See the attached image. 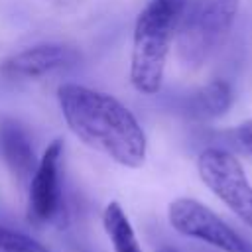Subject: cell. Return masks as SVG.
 Listing matches in <instances>:
<instances>
[{
    "label": "cell",
    "mask_w": 252,
    "mask_h": 252,
    "mask_svg": "<svg viewBox=\"0 0 252 252\" xmlns=\"http://www.w3.org/2000/svg\"><path fill=\"white\" fill-rule=\"evenodd\" d=\"M57 98L67 126L83 144L124 167L144 163L146 134L120 100L77 83L61 85Z\"/></svg>",
    "instance_id": "cell-1"
},
{
    "label": "cell",
    "mask_w": 252,
    "mask_h": 252,
    "mask_svg": "<svg viewBox=\"0 0 252 252\" xmlns=\"http://www.w3.org/2000/svg\"><path fill=\"white\" fill-rule=\"evenodd\" d=\"M185 10L187 0H150L138 14L130 57V83L138 93L156 94L161 89L169 45Z\"/></svg>",
    "instance_id": "cell-2"
},
{
    "label": "cell",
    "mask_w": 252,
    "mask_h": 252,
    "mask_svg": "<svg viewBox=\"0 0 252 252\" xmlns=\"http://www.w3.org/2000/svg\"><path fill=\"white\" fill-rule=\"evenodd\" d=\"M240 0H195L179 24L177 51L187 65H201L228 35Z\"/></svg>",
    "instance_id": "cell-3"
},
{
    "label": "cell",
    "mask_w": 252,
    "mask_h": 252,
    "mask_svg": "<svg viewBox=\"0 0 252 252\" xmlns=\"http://www.w3.org/2000/svg\"><path fill=\"white\" fill-rule=\"evenodd\" d=\"M201 181L252 228V185L240 161L226 150L207 148L197 158Z\"/></svg>",
    "instance_id": "cell-4"
},
{
    "label": "cell",
    "mask_w": 252,
    "mask_h": 252,
    "mask_svg": "<svg viewBox=\"0 0 252 252\" xmlns=\"http://www.w3.org/2000/svg\"><path fill=\"white\" fill-rule=\"evenodd\" d=\"M169 224L183 236L207 242L222 252H252V242L240 236L215 211L191 197H179L167 207Z\"/></svg>",
    "instance_id": "cell-5"
},
{
    "label": "cell",
    "mask_w": 252,
    "mask_h": 252,
    "mask_svg": "<svg viewBox=\"0 0 252 252\" xmlns=\"http://www.w3.org/2000/svg\"><path fill=\"white\" fill-rule=\"evenodd\" d=\"M61 154H63V142L53 140L45 148L30 179L28 213L30 219L35 222L53 220L61 209V187H59Z\"/></svg>",
    "instance_id": "cell-6"
},
{
    "label": "cell",
    "mask_w": 252,
    "mask_h": 252,
    "mask_svg": "<svg viewBox=\"0 0 252 252\" xmlns=\"http://www.w3.org/2000/svg\"><path fill=\"white\" fill-rule=\"evenodd\" d=\"M77 59L79 53L69 45L41 43L8 57L2 63L0 73L6 75L8 79H37L57 69L71 67L77 63Z\"/></svg>",
    "instance_id": "cell-7"
},
{
    "label": "cell",
    "mask_w": 252,
    "mask_h": 252,
    "mask_svg": "<svg viewBox=\"0 0 252 252\" xmlns=\"http://www.w3.org/2000/svg\"><path fill=\"white\" fill-rule=\"evenodd\" d=\"M0 158L18 179H32L35 154L24 128L14 120H0Z\"/></svg>",
    "instance_id": "cell-8"
},
{
    "label": "cell",
    "mask_w": 252,
    "mask_h": 252,
    "mask_svg": "<svg viewBox=\"0 0 252 252\" xmlns=\"http://www.w3.org/2000/svg\"><path fill=\"white\" fill-rule=\"evenodd\" d=\"M232 104V87L224 79H215L195 91L189 100L187 108L197 118H217L222 116Z\"/></svg>",
    "instance_id": "cell-9"
},
{
    "label": "cell",
    "mask_w": 252,
    "mask_h": 252,
    "mask_svg": "<svg viewBox=\"0 0 252 252\" xmlns=\"http://www.w3.org/2000/svg\"><path fill=\"white\" fill-rule=\"evenodd\" d=\"M102 226L114 252H144L128 215L116 201L106 205L102 213Z\"/></svg>",
    "instance_id": "cell-10"
},
{
    "label": "cell",
    "mask_w": 252,
    "mask_h": 252,
    "mask_svg": "<svg viewBox=\"0 0 252 252\" xmlns=\"http://www.w3.org/2000/svg\"><path fill=\"white\" fill-rule=\"evenodd\" d=\"M0 252H47V248L39 240L0 224Z\"/></svg>",
    "instance_id": "cell-11"
},
{
    "label": "cell",
    "mask_w": 252,
    "mask_h": 252,
    "mask_svg": "<svg viewBox=\"0 0 252 252\" xmlns=\"http://www.w3.org/2000/svg\"><path fill=\"white\" fill-rule=\"evenodd\" d=\"M234 136H236V142L240 144V148H242L246 154L252 156V120L242 122V124L236 128Z\"/></svg>",
    "instance_id": "cell-12"
},
{
    "label": "cell",
    "mask_w": 252,
    "mask_h": 252,
    "mask_svg": "<svg viewBox=\"0 0 252 252\" xmlns=\"http://www.w3.org/2000/svg\"><path fill=\"white\" fill-rule=\"evenodd\" d=\"M158 252H179V250H175V248H171V246H163V248H159Z\"/></svg>",
    "instance_id": "cell-13"
}]
</instances>
